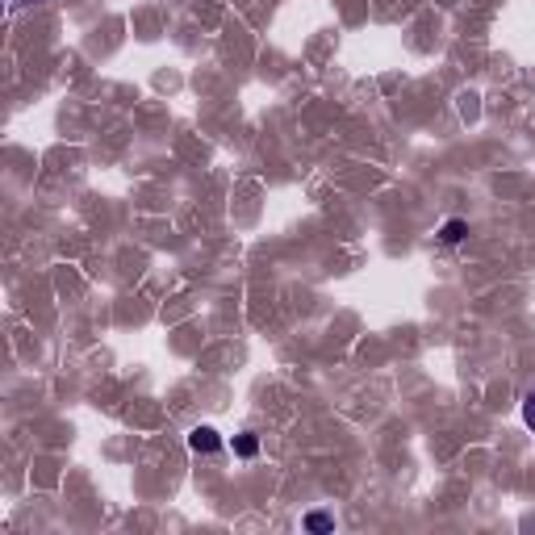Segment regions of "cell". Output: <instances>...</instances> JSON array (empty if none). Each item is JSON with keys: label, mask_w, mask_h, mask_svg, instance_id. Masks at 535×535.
<instances>
[{"label": "cell", "mask_w": 535, "mask_h": 535, "mask_svg": "<svg viewBox=\"0 0 535 535\" xmlns=\"http://www.w3.org/2000/svg\"><path fill=\"white\" fill-rule=\"evenodd\" d=\"M189 448L197 456H214V452H222V435L214 427H193L189 431Z\"/></svg>", "instance_id": "1"}, {"label": "cell", "mask_w": 535, "mask_h": 535, "mask_svg": "<svg viewBox=\"0 0 535 535\" xmlns=\"http://www.w3.org/2000/svg\"><path fill=\"white\" fill-rule=\"evenodd\" d=\"M230 448H235V456L251 460L255 452H260V439H255V431H243V435H235V439H230Z\"/></svg>", "instance_id": "2"}, {"label": "cell", "mask_w": 535, "mask_h": 535, "mask_svg": "<svg viewBox=\"0 0 535 535\" xmlns=\"http://www.w3.org/2000/svg\"><path fill=\"white\" fill-rule=\"evenodd\" d=\"M464 235H469V222H464V218H452V222H444V230H439V239H444L448 247L460 243Z\"/></svg>", "instance_id": "3"}, {"label": "cell", "mask_w": 535, "mask_h": 535, "mask_svg": "<svg viewBox=\"0 0 535 535\" xmlns=\"http://www.w3.org/2000/svg\"><path fill=\"white\" fill-rule=\"evenodd\" d=\"M306 531H314V535L335 531V519L327 515V510H310V515H306Z\"/></svg>", "instance_id": "4"}, {"label": "cell", "mask_w": 535, "mask_h": 535, "mask_svg": "<svg viewBox=\"0 0 535 535\" xmlns=\"http://www.w3.org/2000/svg\"><path fill=\"white\" fill-rule=\"evenodd\" d=\"M523 423L535 431V389L527 393V398H523Z\"/></svg>", "instance_id": "5"}, {"label": "cell", "mask_w": 535, "mask_h": 535, "mask_svg": "<svg viewBox=\"0 0 535 535\" xmlns=\"http://www.w3.org/2000/svg\"><path fill=\"white\" fill-rule=\"evenodd\" d=\"M13 5H30V0H13Z\"/></svg>", "instance_id": "6"}]
</instances>
